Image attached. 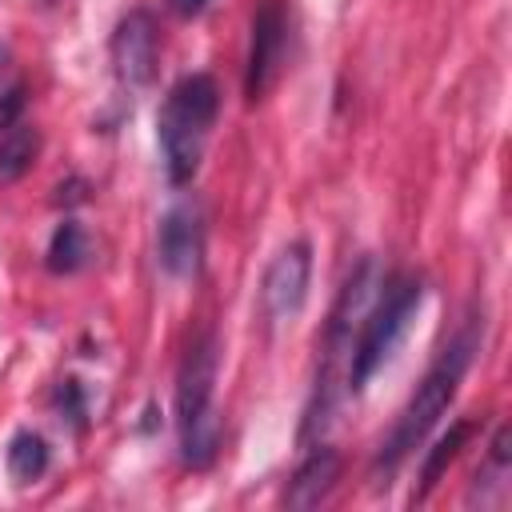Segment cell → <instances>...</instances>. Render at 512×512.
<instances>
[{"label":"cell","mask_w":512,"mask_h":512,"mask_svg":"<svg viewBox=\"0 0 512 512\" xmlns=\"http://www.w3.org/2000/svg\"><path fill=\"white\" fill-rule=\"evenodd\" d=\"M476 344H480V324L472 320V324H464L448 344H444V352L432 360V368L424 372V380L416 384V392H412V400L404 404V412H400V420H396V428L388 432V440L380 444V452H376V472H396L424 440H428V432L440 424V416L448 412V404H452V396H456V388H460V380H464V372H468V364H472V356H476Z\"/></svg>","instance_id":"cell-1"},{"label":"cell","mask_w":512,"mask_h":512,"mask_svg":"<svg viewBox=\"0 0 512 512\" xmlns=\"http://www.w3.org/2000/svg\"><path fill=\"white\" fill-rule=\"evenodd\" d=\"M288 52V8L284 0H260L252 12V44H248V68H244V96L256 104L268 96L284 68Z\"/></svg>","instance_id":"cell-5"},{"label":"cell","mask_w":512,"mask_h":512,"mask_svg":"<svg viewBox=\"0 0 512 512\" xmlns=\"http://www.w3.org/2000/svg\"><path fill=\"white\" fill-rule=\"evenodd\" d=\"M168 8H172L180 20H192V16H200V12L208 8V0H168Z\"/></svg>","instance_id":"cell-16"},{"label":"cell","mask_w":512,"mask_h":512,"mask_svg":"<svg viewBox=\"0 0 512 512\" xmlns=\"http://www.w3.org/2000/svg\"><path fill=\"white\" fill-rule=\"evenodd\" d=\"M108 52H112V72L124 88H148L156 80V60H160V32L152 12L144 8L128 12L112 32Z\"/></svg>","instance_id":"cell-7"},{"label":"cell","mask_w":512,"mask_h":512,"mask_svg":"<svg viewBox=\"0 0 512 512\" xmlns=\"http://www.w3.org/2000/svg\"><path fill=\"white\" fill-rule=\"evenodd\" d=\"M216 336H200L176 372V440L180 456L192 468H208L220 448V420H216Z\"/></svg>","instance_id":"cell-3"},{"label":"cell","mask_w":512,"mask_h":512,"mask_svg":"<svg viewBox=\"0 0 512 512\" xmlns=\"http://www.w3.org/2000/svg\"><path fill=\"white\" fill-rule=\"evenodd\" d=\"M48 464H52V448H48V440H44L40 432H32V428H20V432L8 440V448H4V468H8V476H12L16 484H36V480L48 472Z\"/></svg>","instance_id":"cell-11"},{"label":"cell","mask_w":512,"mask_h":512,"mask_svg":"<svg viewBox=\"0 0 512 512\" xmlns=\"http://www.w3.org/2000/svg\"><path fill=\"white\" fill-rule=\"evenodd\" d=\"M220 116V88L208 72H192L180 76L156 116V140H160V156H164V172L168 180L180 188L200 172L212 124Z\"/></svg>","instance_id":"cell-2"},{"label":"cell","mask_w":512,"mask_h":512,"mask_svg":"<svg viewBox=\"0 0 512 512\" xmlns=\"http://www.w3.org/2000/svg\"><path fill=\"white\" fill-rule=\"evenodd\" d=\"M156 260L176 280H188V276L200 272V260H204V220H200V208L192 200H180V204H172L160 216Z\"/></svg>","instance_id":"cell-8"},{"label":"cell","mask_w":512,"mask_h":512,"mask_svg":"<svg viewBox=\"0 0 512 512\" xmlns=\"http://www.w3.org/2000/svg\"><path fill=\"white\" fill-rule=\"evenodd\" d=\"M308 280H312V248H308V240H296V244L280 248L272 256V264L264 268V284H260L264 316L272 324L296 320L304 300H308Z\"/></svg>","instance_id":"cell-6"},{"label":"cell","mask_w":512,"mask_h":512,"mask_svg":"<svg viewBox=\"0 0 512 512\" xmlns=\"http://www.w3.org/2000/svg\"><path fill=\"white\" fill-rule=\"evenodd\" d=\"M464 440H468V420H460V424H452L436 444H432V452H428V460H424V468H420V492H416V500H424L436 484H440V476H444V468L456 460V452L464 448Z\"/></svg>","instance_id":"cell-13"},{"label":"cell","mask_w":512,"mask_h":512,"mask_svg":"<svg viewBox=\"0 0 512 512\" xmlns=\"http://www.w3.org/2000/svg\"><path fill=\"white\" fill-rule=\"evenodd\" d=\"M8 60H12V52H8V48H4V44H0V72H4V68H8Z\"/></svg>","instance_id":"cell-17"},{"label":"cell","mask_w":512,"mask_h":512,"mask_svg":"<svg viewBox=\"0 0 512 512\" xmlns=\"http://www.w3.org/2000/svg\"><path fill=\"white\" fill-rule=\"evenodd\" d=\"M56 408L76 424V428H84V420H88V404H84V388H80V380H60V388H56Z\"/></svg>","instance_id":"cell-14"},{"label":"cell","mask_w":512,"mask_h":512,"mask_svg":"<svg viewBox=\"0 0 512 512\" xmlns=\"http://www.w3.org/2000/svg\"><path fill=\"white\" fill-rule=\"evenodd\" d=\"M420 300H424V280L420 276L396 272V276L384 280L380 300L364 316L360 336L352 344V360H348V388L352 392H364L368 380L392 360V352L400 348L404 332L412 328V320L420 312Z\"/></svg>","instance_id":"cell-4"},{"label":"cell","mask_w":512,"mask_h":512,"mask_svg":"<svg viewBox=\"0 0 512 512\" xmlns=\"http://www.w3.org/2000/svg\"><path fill=\"white\" fill-rule=\"evenodd\" d=\"M24 104H28V88L16 80V84L0 96V132H4V128H12V124L24 116Z\"/></svg>","instance_id":"cell-15"},{"label":"cell","mask_w":512,"mask_h":512,"mask_svg":"<svg viewBox=\"0 0 512 512\" xmlns=\"http://www.w3.org/2000/svg\"><path fill=\"white\" fill-rule=\"evenodd\" d=\"M40 156V132L24 120L0 132V184H16Z\"/></svg>","instance_id":"cell-12"},{"label":"cell","mask_w":512,"mask_h":512,"mask_svg":"<svg viewBox=\"0 0 512 512\" xmlns=\"http://www.w3.org/2000/svg\"><path fill=\"white\" fill-rule=\"evenodd\" d=\"M336 480H340V452L328 448V444H316V448H308V456L292 472V480L284 488V504L300 508V512L316 508V504H324L332 496Z\"/></svg>","instance_id":"cell-9"},{"label":"cell","mask_w":512,"mask_h":512,"mask_svg":"<svg viewBox=\"0 0 512 512\" xmlns=\"http://www.w3.org/2000/svg\"><path fill=\"white\" fill-rule=\"evenodd\" d=\"M92 260V240H88V228L80 220H60L52 240H48V252H44V264L52 276H76L80 268H88Z\"/></svg>","instance_id":"cell-10"}]
</instances>
